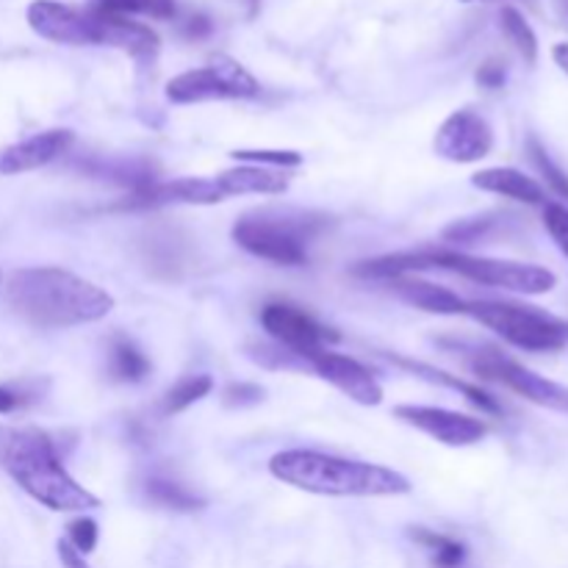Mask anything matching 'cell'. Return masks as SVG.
Masks as SVG:
<instances>
[{
  "label": "cell",
  "instance_id": "e575fe53",
  "mask_svg": "<svg viewBox=\"0 0 568 568\" xmlns=\"http://www.w3.org/2000/svg\"><path fill=\"white\" fill-rule=\"evenodd\" d=\"M505 81H508V70H505L503 61H486V64H480V70H477V83L486 89H503Z\"/></svg>",
  "mask_w": 568,
  "mask_h": 568
},
{
  "label": "cell",
  "instance_id": "b9f144b4",
  "mask_svg": "<svg viewBox=\"0 0 568 568\" xmlns=\"http://www.w3.org/2000/svg\"><path fill=\"white\" fill-rule=\"evenodd\" d=\"M464 3H471V0H464Z\"/></svg>",
  "mask_w": 568,
  "mask_h": 568
},
{
  "label": "cell",
  "instance_id": "d6a6232c",
  "mask_svg": "<svg viewBox=\"0 0 568 568\" xmlns=\"http://www.w3.org/2000/svg\"><path fill=\"white\" fill-rule=\"evenodd\" d=\"M264 388L258 383H231L222 392V405L231 410H242V408H253V405L264 403Z\"/></svg>",
  "mask_w": 568,
  "mask_h": 568
},
{
  "label": "cell",
  "instance_id": "5b68a950",
  "mask_svg": "<svg viewBox=\"0 0 568 568\" xmlns=\"http://www.w3.org/2000/svg\"><path fill=\"white\" fill-rule=\"evenodd\" d=\"M466 314L514 347L527 353H555L568 347V320L516 303H469Z\"/></svg>",
  "mask_w": 568,
  "mask_h": 568
},
{
  "label": "cell",
  "instance_id": "5bb4252c",
  "mask_svg": "<svg viewBox=\"0 0 568 568\" xmlns=\"http://www.w3.org/2000/svg\"><path fill=\"white\" fill-rule=\"evenodd\" d=\"M75 142L70 128H50V131L28 136L11 148L0 150V175H22V172L39 170L64 155Z\"/></svg>",
  "mask_w": 568,
  "mask_h": 568
},
{
  "label": "cell",
  "instance_id": "1f68e13d",
  "mask_svg": "<svg viewBox=\"0 0 568 568\" xmlns=\"http://www.w3.org/2000/svg\"><path fill=\"white\" fill-rule=\"evenodd\" d=\"M250 355H253L261 366H270V369H311L308 361L294 355L292 349L281 347V344H275V347H255Z\"/></svg>",
  "mask_w": 568,
  "mask_h": 568
},
{
  "label": "cell",
  "instance_id": "f35d334b",
  "mask_svg": "<svg viewBox=\"0 0 568 568\" xmlns=\"http://www.w3.org/2000/svg\"><path fill=\"white\" fill-rule=\"evenodd\" d=\"M552 59H555V64L560 67V70L566 72L568 75V42H558L552 48Z\"/></svg>",
  "mask_w": 568,
  "mask_h": 568
},
{
  "label": "cell",
  "instance_id": "52a82bcc",
  "mask_svg": "<svg viewBox=\"0 0 568 568\" xmlns=\"http://www.w3.org/2000/svg\"><path fill=\"white\" fill-rule=\"evenodd\" d=\"M471 369H475L483 381L499 383V386L510 388V392L530 399V403L541 405V408L568 414V386H560V383L536 375V372H530L527 366H521L519 361L503 355L499 349H477L475 358H471Z\"/></svg>",
  "mask_w": 568,
  "mask_h": 568
},
{
  "label": "cell",
  "instance_id": "60d3db41",
  "mask_svg": "<svg viewBox=\"0 0 568 568\" xmlns=\"http://www.w3.org/2000/svg\"><path fill=\"white\" fill-rule=\"evenodd\" d=\"M560 11H564L566 22H568V0H560Z\"/></svg>",
  "mask_w": 568,
  "mask_h": 568
},
{
  "label": "cell",
  "instance_id": "9c48e42d",
  "mask_svg": "<svg viewBox=\"0 0 568 568\" xmlns=\"http://www.w3.org/2000/svg\"><path fill=\"white\" fill-rule=\"evenodd\" d=\"M261 327L266 336L281 347L292 349L294 355L308 361L314 353L327 349V342H338V333L316 322L308 311L288 303H270L261 308Z\"/></svg>",
  "mask_w": 568,
  "mask_h": 568
},
{
  "label": "cell",
  "instance_id": "6da1fadb",
  "mask_svg": "<svg viewBox=\"0 0 568 568\" xmlns=\"http://www.w3.org/2000/svg\"><path fill=\"white\" fill-rule=\"evenodd\" d=\"M6 300L20 320L42 331L100 322L114 308L105 288L59 266L17 270L6 283Z\"/></svg>",
  "mask_w": 568,
  "mask_h": 568
},
{
  "label": "cell",
  "instance_id": "f1b7e54d",
  "mask_svg": "<svg viewBox=\"0 0 568 568\" xmlns=\"http://www.w3.org/2000/svg\"><path fill=\"white\" fill-rule=\"evenodd\" d=\"M527 153H530L532 164H536L538 175H544V181L549 183V189H552L555 194H560V197L568 200V175L564 170H560L558 164H555L552 159H549V153L544 150V144L538 142L536 136L527 139Z\"/></svg>",
  "mask_w": 568,
  "mask_h": 568
},
{
  "label": "cell",
  "instance_id": "ba28073f",
  "mask_svg": "<svg viewBox=\"0 0 568 568\" xmlns=\"http://www.w3.org/2000/svg\"><path fill=\"white\" fill-rule=\"evenodd\" d=\"M26 20L37 37L55 44H100V22L98 11L81 9V6L61 3V0H33L26 9Z\"/></svg>",
  "mask_w": 568,
  "mask_h": 568
},
{
  "label": "cell",
  "instance_id": "9a60e30c",
  "mask_svg": "<svg viewBox=\"0 0 568 568\" xmlns=\"http://www.w3.org/2000/svg\"><path fill=\"white\" fill-rule=\"evenodd\" d=\"M100 22H103V28H100V44L122 50V53L133 55L136 61H153L159 55V33L150 31L142 22L131 20V17L111 14H100Z\"/></svg>",
  "mask_w": 568,
  "mask_h": 568
},
{
  "label": "cell",
  "instance_id": "e0dca14e",
  "mask_svg": "<svg viewBox=\"0 0 568 568\" xmlns=\"http://www.w3.org/2000/svg\"><path fill=\"white\" fill-rule=\"evenodd\" d=\"M471 183L483 192L503 194V197L516 200V203L541 205L544 189L536 178L525 175V172L514 170V166H491V170H480L471 175Z\"/></svg>",
  "mask_w": 568,
  "mask_h": 568
},
{
  "label": "cell",
  "instance_id": "d6986e66",
  "mask_svg": "<svg viewBox=\"0 0 568 568\" xmlns=\"http://www.w3.org/2000/svg\"><path fill=\"white\" fill-rule=\"evenodd\" d=\"M394 292L399 294V300H405L414 308L427 311V314L438 316H458L466 314V303L449 288L436 286L430 281H419V277H397L394 281Z\"/></svg>",
  "mask_w": 568,
  "mask_h": 568
},
{
  "label": "cell",
  "instance_id": "2e32d148",
  "mask_svg": "<svg viewBox=\"0 0 568 568\" xmlns=\"http://www.w3.org/2000/svg\"><path fill=\"white\" fill-rule=\"evenodd\" d=\"M214 181L225 200L239 197V194H283L288 189L286 172L258 164H239L233 170L220 172Z\"/></svg>",
  "mask_w": 568,
  "mask_h": 568
},
{
  "label": "cell",
  "instance_id": "484cf974",
  "mask_svg": "<svg viewBox=\"0 0 568 568\" xmlns=\"http://www.w3.org/2000/svg\"><path fill=\"white\" fill-rule=\"evenodd\" d=\"M214 392V377L211 375H186L166 392L164 397V414H181V410L192 408L203 397Z\"/></svg>",
  "mask_w": 568,
  "mask_h": 568
},
{
  "label": "cell",
  "instance_id": "4dcf8cb0",
  "mask_svg": "<svg viewBox=\"0 0 568 568\" xmlns=\"http://www.w3.org/2000/svg\"><path fill=\"white\" fill-rule=\"evenodd\" d=\"M98 538V521L89 519V516H78V519H72L70 525H67V544H70L78 555H83V558H87L89 552H94Z\"/></svg>",
  "mask_w": 568,
  "mask_h": 568
},
{
  "label": "cell",
  "instance_id": "7a4b0ae2",
  "mask_svg": "<svg viewBox=\"0 0 568 568\" xmlns=\"http://www.w3.org/2000/svg\"><path fill=\"white\" fill-rule=\"evenodd\" d=\"M270 475L320 497H403L410 480L388 466L336 458L314 449H286L270 460Z\"/></svg>",
  "mask_w": 568,
  "mask_h": 568
},
{
  "label": "cell",
  "instance_id": "4316f807",
  "mask_svg": "<svg viewBox=\"0 0 568 568\" xmlns=\"http://www.w3.org/2000/svg\"><path fill=\"white\" fill-rule=\"evenodd\" d=\"M211 67H214L216 72H220V78L225 81V87L231 89L233 98L244 100V98H255V94L261 92V83L255 81V75L250 70H244L242 64H239L236 59H231V55H214L211 59Z\"/></svg>",
  "mask_w": 568,
  "mask_h": 568
},
{
  "label": "cell",
  "instance_id": "277c9868",
  "mask_svg": "<svg viewBox=\"0 0 568 568\" xmlns=\"http://www.w3.org/2000/svg\"><path fill=\"white\" fill-rule=\"evenodd\" d=\"M331 225V216L314 211H255L239 216L233 242L255 258L277 266L308 264V242Z\"/></svg>",
  "mask_w": 568,
  "mask_h": 568
},
{
  "label": "cell",
  "instance_id": "83f0119b",
  "mask_svg": "<svg viewBox=\"0 0 568 568\" xmlns=\"http://www.w3.org/2000/svg\"><path fill=\"white\" fill-rule=\"evenodd\" d=\"M414 538L422 544V547L430 549L438 566L455 568V566L464 564L466 547L460 541H455V538L438 536V532H433V530H414Z\"/></svg>",
  "mask_w": 568,
  "mask_h": 568
},
{
  "label": "cell",
  "instance_id": "f546056e",
  "mask_svg": "<svg viewBox=\"0 0 568 568\" xmlns=\"http://www.w3.org/2000/svg\"><path fill=\"white\" fill-rule=\"evenodd\" d=\"M231 159L242 161V164L272 166V170L283 172L303 164V153H297V150H233Z\"/></svg>",
  "mask_w": 568,
  "mask_h": 568
},
{
  "label": "cell",
  "instance_id": "7402d4cb",
  "mask_svg": "<svg viewBox=\"0 0 568 568\" xmlns=\"http://www.w3.org/2000/svg\"><path fill=\"white\" fill-rule=\"evenodd\" d=\"M89 9L111 17H153V20H172L178 14L175 0H89Z\"/></svg>",
  "mask_w": 568,
  "mask_h": 568
},
{
  "label": "cell",
  "instance_id": "44dd1931",
  "mask_svg": "<svg viewBox=\"0 0 568 568\" xmlns=\"http://www.w3.org/2000/svg\"><path fill=\"white\" fill-rule=\"evenodd\" d=\"M109 375L116 383H142L150 375V361L125 336H114L109 344Z\"/></svg>",
  "mask_w": 568,
  "mask_h": 568
},
{
  "label": "cell",
  "instance_id": "4fadbf2b",
  "mask_svg": "<svg viewBox=\"0 0 568 568\" xmlns=\"http://www.w3.org/2000/svg\"><path fill=\"white\" fill-rule=\"evenodd\" d=\"M222 192L214 178H175L155 181L131 192L120 209H161V205H214L222 203Z\"/></svg>",
  "mask_w": 568,
  "mask_h": 568
},
{
  "label": "cell",
  "instance_id": "603a6c76",
  "mask_svg": "<svg viewBox=\"0 0 568 568\" xmlns=\"http://www.w3.org/2000/svg\"><path fill=\"white\" fill-rule=\"evenodd\" d=\"M499 26H503V33L508 37V42L519 50L521 59H525L527 64H536L538 37L530 28V22L525 20V14H521L519 9H514V6H505V9L499 11Z\"/></svg>",
  "mask_w": 568,
  "mask_h": 568
},
{
  "label": "cell",
  "instance_id": "836d02e7",
  "mask_svg": "<svg viewBox=\"0 0 568 568\" xmlns=\"http://www.w3.org/2000/svg\"><path fill=\"white\" fill-rule=\"evenodd\" d=\"M544 225H547L549 236L555 239L560 250L568 258V209L564 203H547L544 205Z\"/></svg>",
  "mask_w": 568,
  "mask_h": 568
},
{
  "label": "cell",
  "instance_id": "7c38bea8",
  "mask_svg": "<svg viewBox=\"0 0 568 568\" xmlns=\"http://www.w3.org/2000/svg\"><path fill=\"white\" fill-rule=\"evenodd\" d=\"M308 366L322 377V381H327L331 386H336L338 392L347 394L353 403L366 405V408H375V405L383 403L381 383H377L375 375L355 358L331 353V349H322V353L311 355Z\"/></svg>",
  "mask_w": 568,
  "mask_h": 568
},
{
  "label": "cell",
  "instance_id": "8fae6325",
  "mask_svg": "<svg viewBox=\"0 0 568 568\" xmlns=\"http://www.w3.org/2000/svg\"><path fill=\"white\" fill-rule=\"evenodd\" d=\"M394 416L405 422V425L422 430L425 436L447 444V447H471V444L483 442V436L488 433V427L480 419H475V416L447 408H433V405H397Z\"/></svg>",
  "mask_w": 568,
  "mask_h": 568
},
{
  "label": "cell",
  "instance_id": "3957f363",
  "mask_svg": "<svg viewBox=\"0 0 568 568\" xmlns=\"http://www.w3.org/2000/svg\"><path fill=\"white\" fill-rule=\"evenodd\" d=\"M0 469L31 499L55 514H83L100 499L64 469L55 444L42 430H11L0 442Z\"/></svg>",
  "mask_w": 568,
  "mask_h": 568
},
{
  "label": "cell",
  "instance_id": "ac0fdd59",
  "mask_svg": "<svg viewBox=\"0 0 568 568\" xmlns=\"http://www.w3.org/2000/svg\"><path fill=\"white\" fill-rule=\"evenodd\" d=\"M166 100L178 105L205 103V100H225L233 98L231 89L220 78L214 67H200V70H186L166 83Z\"/></svg>",
  "mask_w": 568,
  "mask_h": 568
},
{
  "label": "cell",
  "instance_id": "8d00e7d4",
  "mask_svg": "<svg viewBox=\"0 0 568 568\" xmlns=\"http://www.w3.org/2000/svg\"><path fill=\"white\" fill-rule=\"evenodd\" d=\"M22 403H28V394H22L20 388L0 386V414H11V410L20 408Z\"/></svg>",
  "mask_w": 568,
  "mask_h": 568
},
{
  "label": "cell",
  "instance_id": "ab89813d",
  "mask_svg": "<svg viewBox=\"0 0 568 568\" xmlns=\"http://www.w3.org/2000/svg\"><path fill=\"white\" fill-rule=\"evenodd\" d=\"M236 3H242L244 9H247V14L253 17L255 11H258V6H261V0H236Z\"/></svg>",
  "mask_w": 568,
  "mask_h": 568
},
{
  "label": "cell",
  "instance_id": "d4e9b609",
  "mask_svg": "<svg viewBox=\"0 0 568 568\" xmlns=\"http://www.w3.org/2000/svg\"><path fill=\"white\" fill-rule=\"evenodd\" d=\"M148 497L153 499L155 505L170 510H181V514H192V510H200L205 505V499H200L197 494L189 491L186 486L175 480H164V477H153L148 483Z\"/></svg>",
  "mask_w": 568,
  "mask_h": 568
},
{
  "label": "cell",
  "instance_id": "d590c367",
  "mask_svg": "<svg viewBox=\"0 0 568 568\" xmlns=\"http://www.w3.org/2000/svg\"><path fill=\"white\" fill-rule=\"evenodd\" d=\"M181 33H183V37H189V39H205L211 33V20H209V17H203V14L189 17V20L183 22Z\"/></svg>",
  "mask_w": 568,
  "mask_h": 568
},
{
  "label": "cell",
  "instance_id": "30bf717a",
  "mask_svg": "<svg viewBox=\"0 0 568 568\" xmlns=\"http://www.w3.org/2000/svg\"><path fill=\"white\" fill-rule=\"evenodd\" d=\"M433 148L453 164H477L491 153L494 131L486 116L471 109H460L442 122Z\"/></svg>",
  "mask_w": 568,
  "mask_h": 568
},
{
  "label": "cell",
  "instance_id": "8992f818",
  "mask_svg": "<svg viewBox=\"0 0 568 568\" xmlns=\"http://www.w3.org/2000/svg\"><path fill=\"white\" fill-rule=\"evenodd\" d=\"M433 264L438 270H453L469 281L483 283V286L505 288L516 294H549L558 283V277L549 270L536 264H519V261H499V258H477V255L455 253V250H433Z\"/></svg>",
  "mask_w": 568,
  "mask_h": 568
},
{
  "label": "cell",
  "instance_id": "ffe728a7",
  "mask_svg": "<svg viewBox=\"0 0 568 568\" xmlns=\"http://www.w3.org/2000/svg\"><path fill=\"white\" fill-rule=\"evenodd\" d=\"M388 358H392L394 364H397V366H403V369H408V372H414V375L425 377V381H430V383H442V386L455 388V392L464 394V397L469 399L471 405H477V408L486 410V414H503V405H499L497 399H494L491 394L486 392V388L475 386V383H466V381H460V377L447 375V372L433 369V366H427V364H419V361L399 358V355H388Z\"/></svg>",
  "mask_w": 568,
  "mask_h": 568
},
{
  "label": "cell",
  "instance_id": "cb8c5ba5",
  "mask_svg": "<svg viewBox=\"0 0 568 568\" xmlns=\"http://www.w3.org/2000/svg\"><path fill=\"white\" fill-rule=\"evenodd\" d=\"M505 222L499 214H483V216H466V220L453 222V225L444 231V242L449 244H480L486 239H491L494 233H499L505 227Z\"/></svg>",
  "mask_w": 568,
  "mask_h": 568
},
{
  "label": "cell",
  "instance_id": "74e56055",
  "mask_svg": "<svg viewBox=\"0 0 568 568\" xmlns=\"http://www.w3.org/2000/svg\"><path fill=\"white\" fill-rule=\"evenodd\" d=\"M55 552H59V560L64 568H89L87 560H83V555H78L67 541L55 544Z\"/></svg>",
  "mask_w": 568,
  "mask_h": 568
}]
</instances>
